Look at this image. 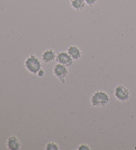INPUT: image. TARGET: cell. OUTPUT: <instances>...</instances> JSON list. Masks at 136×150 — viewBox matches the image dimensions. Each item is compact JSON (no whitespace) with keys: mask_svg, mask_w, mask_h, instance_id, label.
<instances>
[{"mask_svg":"<svg viewBox=\"0 0 136 150\" xmlns=\"http://www.w3.org/2000/svg\"><path fill=\"white\" fill-rule=\"evenodd\" d=\"M24 66L29 73L37 75L39 71L42 69L43 64L41 60L37 56L34 54H31L25 59Z\"/></svg>","mask_w":136,"mask_h":150,"instance_id":"obj_2","label":"cell"},{"mask_svg":"<svg viewBox=\"0 0 136 150\" xmlns=\"http://www.w3.org/2000/svg\"><path fill=\"white\" fill-rule=\"evenodd\" d=\"M37 76L39 77H42L43 76H44V69L42 68L41 69H40V70L39 71V72L37 73Z\"/></svg>","mask_w":136,"mask_h":150,"instance_id":"obj_13","label":"cell"},{"mask_svg":"<svg viewBox=\"0 0 136 150\" xmlns=\"http://www.w3.org/2000/svg\"><path fill=\"white\" fill-rule=\"evenodd\" d=\"M53 74L55 78L59 80L62 84L65 83V80L69 74L68 67L57 63L53 68Z\"/></svg>","mask_w":136,"mask_h":150,"instance_id":"obj_3","label":"cell"},{"mask_svg":"<svg viewBox=\"0 0 136 150\" xmlns=\"http://www.w3.org/2000/svg\"><path fill=\"white\" fill-rule=\"evenodd\" d=\"M114 97L120 102L127 101L130 98V91L128 88L123 85H118L115 87L114 91Z\"/></svg>","mask_w":136,"mask_h":150,"instance_id":"obj_4","label":"cell"},{"mask_svg":"<svg viewBox=\"0 0 136 150\" xmlns=\"http://www.w3.org/2000/svg\"><path fill=\"white\" fill-rule=\"evenodd\" d=\"M90 147L86 144H81L77 147V150H90Z\"/></svg>","mask_w":136,"mask_h":150,"instance_id":"obj_11","label":"cell"},{"mask_svg":"<svg viewBox=\"0 0 136 150\" xmlns=\"http://www.w3.org/2000/svg\"><path fill=\"white\" fill-rule=\"evenodd\" d=\"M57 57L56 52L51 48L47 49L41 54V59L43 62L50 64L55 60Z\"/></svg>","mask_w":136,"mask_h":150,"instance_id":"obj_7","label":"cell"},{"mask_svg":"<svg viewBox=\"0 0 136 150\" xmlns=\"http://www.w3.org/2000/svg\"><path fill=\"white\" fill-rule=\"evenodd\" d=\"M85 1L86 6L89 7H92L94 6L97 2V0H84Z\"/></svg>","mask_w":136,"mask_h":150,"instance_id":"obj_12","label":"cell"},{"mask_svg":"<svg viewBox=\"0 0 136 150\" xmlns=\"http://www.w3.org/2000/svg\"><path fill=\"white\" fill-rule=\"evenodd\" d=\"M45 150H59L60 147L58 144L54 142H50L45 145L44 147Z\"/></svg>","mask_w":136,"mask_h":150,"instance_id":"obj_10","label":"cell"},{"mask_svg":"<svg viewBox=\"0 0 136 150\" xmlns=\"http://www.w3.org/2000/svg\"><path fill=\"white\" fill-rule=\"evenodd\" d=\"M86 4L84 0H71L70 6L75 11H82L86 7Z\"/></svg>","mask_w":136,"mask_h":150,"instance_id":"obj_9","label":"cell"},{"mask_svg":"<svg viewBox=\"0 0 136 150\" xmlns=\"http://www.w3.org/2000/svg\"><path fill=\"white\" fill-rule=\"evenodd\" d=\"M6 146L9 150H19L21 147V144L17 136H11L7 139Z\"/></svg>","mask_w":136,"mask_h":150,"instance_id":"obj_6","label":"cell"},{"mask_svg":"<svg viewBox=\"0 0 136 150\" xmlns=\"http://www.w3.org/2000/svg\"><path fill=\"white\" fill-rule=\"evenodd\" d=\"M67 52L71 56L74 61H77L82 58V51L77 46L71 45L68 47Z\"/></svg>","mask_w":136,"mask_h":150,"instance_id":"obj_8","label":"cell"},{"mask_svg":"<svg viewBox=\"0 0 136 150\" xmlns=\"http://www.w3.org/2000/svg\"><path fill=\"white\" fill-rule=\"evenodd\" d=\"M70 1H71V0H70Z\"/></svg>","mask_w":136,"mask_h":150,"instance_id":"obj_14","label":"cell"},{"mask_svg":"<svg viewBox=\"0 0 136 150\" xmlns=\"http://www.w3.org/2000/svg\"><path fill=\"white\" fill-rule=\"evenodd\" d=\"M110 101V97L108 93L98 90L94 92L90 97V104L93 107H106Z\"/></svg>","mask_w":136,"mask_h":150,"instance_id":"obj_1","label":"cell"},{"mask_svg":"<svg viewBox=\"0 0 136 150\" xmlns=\"http://www.w3.org/2000/svg\"><path fill=\"white\" fill-rule=\"evenodd\" d=\"M57 63L61 64L69 68L72 66L74 64V60L71 58L69 53L67 51H61L57 54V57L55 59Z\"/></svg>","mask_w":136,"mask_h":150,"instance_id":"obj_5","label":"cell"}]
</instances>
